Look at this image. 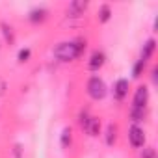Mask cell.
I'll return each mask as SVG.
<instances>
[{
    "mask_svg": "<svg viewBox=\"0 0 158 158\" xmlns=\"http://www.w3.org/2000/svg\"><path fill=\"white\" fill-rule=\"evenodd\" d=\"M4 89H6V84L0 82V95H4Z\"/></svg>",
    "mask_w": 158,
    "mask_h": 158,
    "instance_id": "d6986e66",
    "label": "cell"
},
{
    "mask_svg": "<svg viewBox=\"0 0 158 158\" xmlns=\"http://www.w3.org/2000/svg\"><path fill=\"white\" fill-rule=\"evenodd\" d=\"M127 93H128V80L121 78V80H117L115 86H114V95H115V99L123 101L127 97Z\"/></svg>",
    "mask_w": 158,
    "mask_h": 158,
    "instance_id": "52a82bcc",
    "label": "cell"
},
{
    "mask_svg": "<svg viewBox=\"0 0 158 158\" xmlns=\"http://www.w3.org/2000/svg\"><path fill=\"white\" fill-rule=\"evenodd\" d=\"M30 58V50L28 48H23L21 52H19V61H26Z\"/></svg>",
    "mask_w": 158,
    "mask_h": 158,
    "instance_id": "ac0fdd59",
    "label": "cell"
},
{
    "mask_svg": "<svg viewBox=\"0 0 158 158\" xmlns=\"http://www.w3.org/2000/svg\"><path fill=\"white\" fill-rule=\"evenodd\" d=\"M84 128H86V132L89 136H99V132H101V119L99 117H89L88 123L84 125Z\"/></svg>",
    "mask_w": 158,
    "mask_h": 158,
    "instance_id": "ba28073f",
    "label": "cell"
},
{
    "mask_svg": "<svg viewBox=\"0 0 158 158\" xmlns=\"http://www.w3.org/2000/svg\"><path fill=\"white\" fill-rule=\"evenodd\" d=\"M130 117H132V121H143V117H145V108H138V106H132V110H130Z\"/></svg>",
    "mask_w": 158,
    "mask_h": 158,
    "instance_id": "8fae6325",
    "label": "cell"
},
{
    "mask_svg": "<svg viewBox=\"0 0 158 158\" xmlns=\"http://www.w3.org/2000/svg\"><path fill=\"white\" fill-rule=\"evenodd\" d=\"M47 13H48V11H47L45 8H35V10H32V11H30V15H28V17H30V21H32V23H41V21H45V19H47Z\"/></svg>",
    "mask_w": 158,
    "mask_h": 158,
    "instance_id": "30bf717a",
    "label": "cell"
},
{
    "mask_svg": "<svg viewBox=\"0 0 158 158\" xmlns=\"http://www.w3.org/2000/svg\"><path fill=\"white\" fill-rule=\"evenodd\" d=\"M86 8H88V2H84V0H74L67 8V15L69 17H78L86 11Z\"/></svg>",
    "mask_w": 158,
    "mask_h": 158,
    "instance_id": "5b68a950",
    "label": "cell"
},
{
    "mask_svg": "<svg viewBox=\"0 0 158 158\" xmlns=\"http://www.w3.org/2000/svg\"><path fill=\"white\" fill-rule=\"evenodd\" d=\"M115 132H117V128L114 125H108V128H106V143L108 145H112L115 141Z\"/></svg>",
    "mask_w": 158,
    "mask_h": 158,
    "instance_id": "4fadbf2b",
    "label": "cell"
},
{
    "mask_svg": "<svg viewBox=\"0 0 158 158\" xmlns=\"http://www.w3.org/2000/svg\"><path fill=\"white\" fill-rule=\"evenodd\" d=\"M86 48V41L78 39V41H73V43H60L56 48H54V56L60 60V61H71L74 58H78Z\"/></svg>",
    "mask_w": 158,
    "mask_h": 158,
    "instance_id": "6da1fadb",
    "label": "cell"
},
{
    "mask_svg": "<svg viewBox=\"0 0 158 158\" xmlns=\"http://www.w3.org/2000/svg\"><path fill=\"white\" fill-rule=\"evenodd\" d=\"M2 30H4V35H6V39L11 43V41H13V34H11V28H10L8 24H2Z\"/></svg>",
    "mask_w": 158,
    "mask_h": 158,
    "instance_id": "2e32d148",
    "label": "cell"
},
{
    "mask_svg": "<svg viewBox=\"0 0 158 158\" xmlns=\"http://www.w3.org/2000/svg\"><path fill=\"white\" fill-rule=\"evenodd\" d=\"M104 60H106L104 52H101V50H95V52L91 54V58H89V63H88V67H89L91 71H97V69H101V67L104 65Z\"/></svg>",
    "mask_w": 158,
    "mask_h": 158,
    "instance_id": "8992f818",
    "label": "cell"
},
{
    "mask_svg": "<svg viewBox=\"0 0 158 158\" xmlns=\"http://www.w3.org/2000/svg\"><path fill=\"white\" fill-rule=\"evenodd\" d=\"M88 93L95 101L104 99V95H106V84H104L102 78H99V76H91L89 78V82H88Z\"/></svg>",
    "mask_w": 158,
    "mask_h": 158,
    "instance_id": "7a4b0ae2",
    "label": "cell"
},
{
    "mask_svg": "<svg viewBox=\"0 0 158 158\" xmlns=\"http://www.w3.org/2000/svg\"><path fill=\"white\" fill-rule=\"evenodd\" d=\"M141 158H156V152H154V149H151V147L143 149V154H141Z\"/></svg>",
    "mask_w": 158,
    "mask_h": 158,
    "instance_id": "e0dca14e",
    "label": "cell"
},
{
    "mask_svg": "<svg viewBox=\"0 0 158 158\" xmlns=\"http://www.w3.org/2000/svg\"><path fill=\"white\" fill-rule=\"evenodd\" d=\"M128 139H130V143H132L134 147H143V143H145V134H143V130H141L138 125H132V127L128 128Z\"/></svg>",
    "mask_w": 158,
    "mask_h": 158,
    "instance_id": "3957f363",
    "label": "cell"
},
{
    "mask_svg": "<svg viewBox=\"0 0 158 158\" xmlns=\"http://www.w3.org/2000/svg\"><path fill=\"white\" fill-rule=\"evenodd\" d=\"M69 143H71V128H63V132H61V145L67 147Z\"/></svg>",
    "mask_w": 158,
    "mask_h": 158,
    "instance_id": "5bb4252c",
    "label": "cell"
},
{
    "mask_svg": "<svg viewBox=\"0 0 158 158\" xmlns=\"http://www.w3.org/2000/svg\"><path fill=\"white\" fill-rule=\"evenodd\" d=\"M110 17H112V11H110V6H101V10H99V21L101 23H106V21H110Z\"/></svg>",
    "mask_w": 158,
    "mask_h": 158,
    "instance_id": "7c38bea8",
    "label": "cell"
},
{
    "mask_svg": "<svg viewBox=\"0 0 158 158\" xmlns=\"http://www.w3.org/2000/svg\"><path fill=\"white\" fill-rule=\"evenodd\" d=\"M149 102V89L145 86H139L134 93V104L132 106H138V108H145Z\"/></svg>",
    "mask_w": 158,
    "mask_h": 158,
    "instance_id": "277c9868",
    "label": "cell"
},
{
    "mask_svg": "<svg viewBox=\"0 0 158 158\" xmlns=\"http://www.w3.org/2000/svg\"><path fill=\"white\" fill-rule=\"evenodd\" d=\"M145 63H147V61H143V60H138V63L134 65V71H132V74H134L136 78H138V76L141 74V71H143V67H145Z\"/></svg>",
    "mask_w": 158,
    "mask_h": 158,
    "instance_id": "9a60e30c",
    "label": "cell"
},
{
    "mask_svg": "<svg viewBox=\"0 0 158 158\" xmlns=\"http://www.w3.org/2000/svg\"><path fill=\"white\" fill-rule=\"evenodd\" d=\"M154 48H156V41L154 39H149L145 45H143V50H141V60L147 61L152 54H154Z\"/></svg>",
    "mask_w": 158,
    "mask_h": 158,
    "instance_id": "9c48e42d",
    "label": "cell"
}]
</instances>
